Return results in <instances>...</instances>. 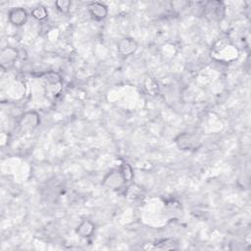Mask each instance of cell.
I'll use <instances>...</instances> for the list:
<instances>
[{"label":"cell","instance_id":"3957f363","mask_svg":"<svg viewBox=\"0 0 251 251\" xmlns=\"http://www.w3.org/2000/svg\"><path fill=\"white\" fill-rule=\"evenodd\" d=\"M204 12L213 20L221 21L226 15V5L222 1H208L204 3Z\"/></svg>","mask_w":251,"mask_h":251},{"label":"cell","instance_id":"7a4b0ae2","mask_svg":"<svg viewBox=\"0 0 251 251\" xmlns=\"http://www.w3.org/2000/svg\"><path fill=\"white\" fill-rule=\"evenodd\" d=\"M40 125V116L35 111H27L22 115L19 121V126L22 131H32Z\"/></svg>","mask_w":251,"mask_h":251},{"label":"cell","instance_id":"5b68a950","mask_svg":"<svg viewBox=\"0 0 251 251\" xmlns=\"http://www.w3.org/2000/svg\"><path fill=\"white\" fill-rule=\"evenodd\" d=\"M102 184L110 189H120L124 184L125 180L122 176L120 170H111L103 178Z\"/></svg>","mask_w":251,"mask_h":251},{"label":"cell","instance_id":"7c38bea8","mask_svg":"<svg viewBox=\"0 0 251 251\" xmlns=\"http://www.w3.org/2000/svg\"><path fill=\"white\" fill-rule=\"evenodd\" d=\"M30 16L37 21H44L48 18V10L45 6L39 4L33 7L30 11Z\"/></svg>","mask_w":251,"mask_h":251},{"label":"cell","instance_id":"8fae6325","mask_svg":"<svg viewBox=\"0 0 251 251\" xmlns=\"http://www.w3.org/2000/svg\"><path fill=\"white\" fill-rule=\"evenodd\" d=\"M121 174H122V176L125 180V183H129L132 181L133 177H134V171L131 167V165H129L128 163H122L120 168H119Z\"/></svg>","mask_w":251,"mask_h":251},{"label":"cell","instance_id":"6da1fadb","mask_svg":"<svg viewBox=\"0 0 251 251\" xmlns=\"http://www.w3.org/2000/svg\"><path fill=\"white\" fill-rule=\"evenodd\" d=\"M212 55L218 60L222 61H230L237 57V49L229 42L220 40L212 49Z\"/></svg>","mask_w":251,"mask_h":251},{"label":"cell","instance_id":"ba28073f","mask_svg":"<svg viewBox=\"0 0 251 251\" xmlns=\"http://www.w3.org/2000/svg\"><path fill=\"white\" fill-rule=\"evenodd\" d=\"M175 141L177 147L181 150H193L197 147L198 144L197 138L193 134L188 132H182L178 134L176 137Z\"/></svg>","mask_w":251,"mask_h":251},{"label":"cell","instance_id":"8992f818","mask_svg":"<svg viewBox=\"0 0 251 251\" xmlns=\"http://www.w3.org/2000/svg\"><path fill=\"white\" fill-rule=\"evenodd\" d=\"M8 20L14 26H23L28 21V14L22 7L12 8L8 13Z\"/></svg>","mask_w":251,"mask_h":251},{"label":"cell","instance_id":"5bb4252c","mask_svg":"<svg viewBox=\"0 0 251 251\" xmlns=\"http://www.w3.org/2000/svg\"><path fill=\"white\" fill-rule=\"evenodd\" d=\"M41 77L44 81H46L49 84H57L61 81V75L53 71L45 72L41 75Z\"/></svg>","mask_w":251,"mask_h":251},{"label":"cell","instance_id":"52a82bcc","mask_svg":"<svg viewBox=\"0 0 251 251\" xmlns=\"http://www.w3.org/2000/svg\"><path fill=\"white\" fill-rule=\"evenodd\" d=\"M138 48L137 42L131 37H124L117 43V49L120 55L127 57L132 55Z\"/></svg>","mask_w":251,"mask_h":251},{"label":"cell","instance_id":"277c9868","mask_svg":"<svg viewBox=\"0 0 251 251\" xmlns=\"http://www.w3.org/2000/svg\"><path fill=\"white\" fill-rule=\"evenodd\" d=\"M18 51L13 47H5L0 52V66L4 71L11 69L18 59Z\"/></svg>","mask_w":251,"mask_h":251},{"label":"cell","instance_id":"9c48e42d","mask_svg":"<svg viewBox=\"0 0 251 251\" xmlns=\"http://www.w3.org/2000/svg\"><path fill=\"white\" fill-rule=\"evenodd\" d=\"M87 11L95 21H103L108 16V7L101 2H89Z\"/></svg>","mask_w":251,"mask_h":251},{"label":"cell","instance_id":"30bf717a","mask_svg":"<svg viewBox=\"0 0 251 251\" xmlns=\"http://www.w3.org/2000/svg\"><path fill=\"white\" fill-rule=\"evenodd\" d=\"M95 231V225L90 220H82L75 228V233L80 237H90Z\"/></svg>","mask_w":251,"mask_h":251},{"label":"cell","instance_id":"4fadbf2b","mask_svg":"<svg viewBox=\"0 0 251 251\" xmlns=\"http://www.w3.org/2000/svg\"><path fill=\"white\" fill-rule=\"evenodd\" d=\"M125 195L129 200H135V199L139 198L141 195V187L137 184H130L126 188Z\"/></svg>","mask_w":251,"mask_h":251},{"label":"cell","instance_id":"9a60e30c","mask_svg":"<svg viewBox=\"0 0 251 251\" xmlns=\"http://www.w3.org/2000/svg\"><path fill=\"white\" fill-rule=\"evenodd\" d=\"M72 2L70 0H58L55 2L56 9L62 14H68L71 10Z\"/></svg>","mask_w":251,"mask_h":251},{"label":"cell","instance_id":"2e32d148","mask_svg":"<svg viewBox=\"0 0 251 251\" xmlns=\"http://www.w3.org/2000/svg\"><path fill=\"white\" fill-rule=\"evenodd\" d=\"M145 88L152 95H155L156 93H158V89H159L157 81L154 78H152V77H148L146 79V81H145Z\"/></svg>","mask_w":251,"mask_h":251}]
</instances>
